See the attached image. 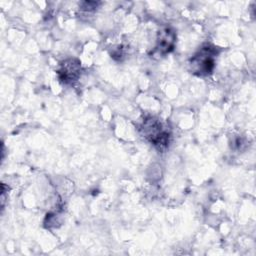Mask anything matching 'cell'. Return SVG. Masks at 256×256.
<instances>
[{
    "label": "cell",
    "instance_id": "6da1fadb",
    "mask_svg": "<svg viewBox=\"0 0 256 256\" xmlns=\"http://www.w3.org/2000/svg\"><path fill=\"white\" fill-rule=\"evenodd\" d=\"M141 130L144 137L159 150H164L169 145L170 134L160 120L154 117L146 118L143 121Z\"/></svg>",
    "mask_w": 256,
    "mask_h": 256
},
{
    "label": "cell",
    "instance_id": "7a4b0ae2",
    "mask_svg": "<svg viewBox=\"0 0 256 256\" xmlns=\"http://www.w3.org/2000/svg\"><path fill=\"white\" fill-rule=\"evenodd\" d=\"M216 55L217 50L214 46L209 44L202 46L190 60L192 72L200 76L210 74L215 67Z\"/></svg>",
    "mask_w": 256,
    "mask_h": 256
},
{
    "label": "cell",
    "instance_id": "3957f363",
    "mask_svg": "<svg viewBox=\"0 0 256 256\" xmlns=\"http://www.w3.org/2000/svg\"><path fill=\"white\" fill-rule=\"evenodd\" d=\"M80 70L81 65L77 59H67L61 64L57 73L60 81L65 84H71L78 79Z\"/></svg>",
    "mask_w": 256,
    "mask_h": 256
},
{
    "label": "cell",
    "instance_id": "277c9868",
    "mask_svg": "<svg viewBox=\"0 0 256 256\" xmlns=\"http://www.w3.org/2000/svg\"><path fill=\"white\" fill-rule=\"evenodd\" d=\"M175 43V33L170 28H165L158 33L157 44L155 46V52L159 55H164L169 53Z\"/></svg>",
    "mask_w": 256,
    "mask_h": 256
},
{
    "label": "cell",
    "instance_id": "5b68a950",
    "mask_svg": "<svg viewBox=\"0 0 256 256\" xmlns=\"http://www.w3.org/2000/svg\"><path fill=\"white\" fill-rule=\"evenodd\" d=\"M83 5L84 6L82 7V9L86 10V11H90V10L95 9L97 7V3L96 2H84Z\"/></svg>",
    "mask_w": 256,
    "mask_h": 256
}]
</instances>
